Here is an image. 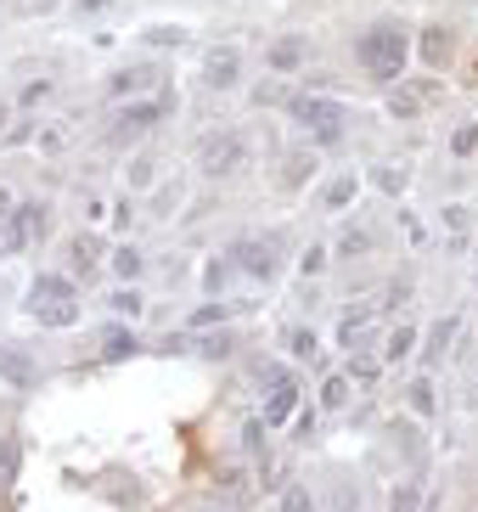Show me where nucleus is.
Wrapping results in <instances>:
<instances>
[{
  "label": "nucleus",
  "instance_id": "f257e3e1",
  "mask_svg": "<svg viewBox=\"0 0 478 512\" xmlns=\"http://www.w3.org/2000/svg\"><path fill=\"white\" fill-rule=\"evenodd\" d=\"M28 310H35L40 327H74L79 322V293L68 276H35L28 287Z\"/></svg>",
  "mask_w": 478,
  "mask_h": 512
},
{
  "label": "nucleus",
  "instance_id": "f03ea898",
  "mask_svg": "<svg viewBox=\"0 0 478 512\" xmlns=\"http://www.w3.org/2000/svg\"><path fill=\"white\" fill-rule=\"evenodd\" d=\"M405 28H394V23H377V28H366L361 35V68L371 74V79H400V68H405Z\"/></svg>",
  "mask_w": 478,
  "mask_h": 512
},
{
  "label": "nucleus",
  "instance_id": "7ed1b4c3",
  "mask_svg": "<svg viewBox=\"0 0 478 512\" xmlns=\"http://www.w3.org/2000/svg\"><path fill=\"white\" fill-rule=\"evenodd\" d=\"M293 118L304 124V130H315L321 141H338L343 124H349V108L327 102V96H293Z\"/></svg>",
  "mask_w": 478,
  "mask_h": 512
},
{
  "label": "nucleus",
  "instance_id": "20e7f679",
  "mask_svg": "<svg viewBox=\"0 0 478 512\" xmlns=\"http://www.w3.org/2000/svg\"><path fill=\"white\" fill-rule=\"evenodd\" d=\"M242 164H248V141H242L237 130H219V136H208V141L198 147V169L214 175V180H219V175H237Z\"/></svg>",
  "mask_w": 478,
  "mask_h": 512
},
{
  "label": "nucleus",
  "instance_id": "39448f33",
  "mask_svg": "<svg viewBox=\"0 0 478 512\" xmlns=\"http://www.w3.org/2000/svg\"><path fill=\"white\" fill-rule=\"evenodd\" d=\"M276 253H281V248H276L270 237H248V242H237V248L226 253V260H237V271L253 276V282H270V276H276Z\"/></svg>",
  "mask_w": 478,
  "mask_h": 512
},
{
  "label": "nucleus",
  "instance_id": "423d86ee",
  "mask_svg": "<svg viewBox=\"0 0 478 512\" xmlns=\"http://www.w3.org/2000/svg\"><path fill=\"white\" fill-rule=\"evenodd\" d=\"M265 383H270V405H265V428H276V423H287V417H293V405H299V389H293V377H287L281 366H270L265 372Z\"/></svg>",
  "mask_w": 478,
  "mask_h": 512
},
{
  "label": "nucleus",
  "instance_id": "0eeeda50",
  "mask_svg": "<svg viewBox=\"0 0 478 512\" xmlns=\"http://www.w3.org/2000/svg\"><path fill=\"white\" fill-rule=\"evenodd\" d=\"M6 237H12L17 248L40 242V237H46V209H40V203H17V209L6 214Z\"/></svg>",
  "mask_w": 478,
  "mask_h": 512
},
{
  "label": "nucleus",
  "instance_id": "6e6552de",
  "mask_svg": "<svg viewBox=\"0 0 478 512\" xmlns=\"http://www.w3.org/2000/svg\"><path fill=\"white\" fill-rule=\"evenodd\" d=\"M169 113V96H158V102H130L118 113V130H113V141H124V136H141L152 118H164Z\"/></svg>",
  "mask_w": 478,
  "mask_h": 512
},
{
  "label": "nucleus",
  "instance_id": "1a4fd4ad",
  "mask_svg": "<svg viewBox=\"0 0 478 512\" xmlns=\"http://www.w3.org/2000/svg\"><path fill=\"white\" fill-rule=\"evenodd\" d=\"M203 74H208V85H214V90H231V85H237V74H242V51H237V46H214V51H208V62H203Z\"/></svg>",
  "mask_w": 478,
  "mask_h": 512
},
{
  "label": "nucleus",
  "instance_id": "9d476101",
  "mask_svg": "<svg viewBox=\"0 0 478 512\" xmlns=\"http://www.w3.org/2000/svg\"><path fill=\"white\" fill-rule=\"evenodd\" d=\"M304 56H310V40H304V35H281V40L265 51V62H270V68H281V74L304 68Z\"/></svg>",
  "mask_w": 478,
  "mask_h": 512
},
{
  "label": "nucleus",
  "instance_id": "9b49d317",
  "mask_svg": "<svg viewBox=\"0 0 478 512\" xmlns=\"http://www.w3.org/2000/svg\"><path fill=\"white\" fill-rule=\"evenodd\" d=\"M0 377H12L17 389H28V383H35V361H28L23 349H12V343H0Z\"/></svg>",
  "mask_w": 478,
  "mask_h": 512
},
{
  "label": "nucleus",
  "instance_id": "f8f14e48",
  "mask_svg": "<svg viewBox=\"0 0 478 512\" xmlns=\"http://www.w3.org/2000/svg\"><path fill=\"white\" fill-rule=\"evenodd\" d=\"M136 333H124V327H107L102 333V361H124V355H136Z\"/></svg>",
  "mask_w": 478,
  "mask_h": 512
},
{
  "label": "nucleus",
  "instance_id": "ddd939ff",
  "mask_svg": "<svg viewBox=\"0 0 478 512\" xmlns=\"http://www.w3.org/2000/svg\"><path fill=\"white\" fill-rule=\"evenodd\" d=\"M456 327H462L456 315H444V322H439V327L428 333V361H444V355H451V343H456Z\"/></svg>",
  "mask_w": 478,
  "mask_h": 512
},
{
  "label": "nucleus",
  "instance_id": "4468645a",
  "mask_svg": "<svg viewBox=\"0 0 478 512\" xmlns=\"http://www.w3.org/2000/svg\"><path fill=\"white\" fill-rule=\"evenodd\" d=\"M355 191H361V175H355V169H343V175L327 186V209H349V203H355Z\"/></svg>",
  "mask_w": 478,
  "mask_h": 512
},
{
  "label": "nucleus",
  "instance_id": "2eb2a0df",
  "mask_svg": "<svg viewBox=\"0 0 478 512\" xmlns=\"http://www.w3.org/2000/svg\"><path fill=\"white\" fill-rule=\"evenodd\" d=\"M152 79H158L152 68H124V74H113V85H107V90H113V96H141Z\"/></svg>",
  "mask_w": 478,
  "mask_h": 512
},
{
  "label": "nucleus",
  "instance_id": "dca6fc26",
  "mask_svg": "<svg viewBox=\"0 0 478 512\" xmlns=\"http://www.w3.org/2000/svg\"><path fill=\"white\" fill-rule=\"evenodd\" d=\"M68 260H74V271H79V276H90V271H96V260H102V242H96V237H74Z\"/></svg>",
  "mask_w": 478,
  "mask_h": 512
},
{
  "label": "nucleus",
  "instance_id": "f3484780",
  "mask_svg": "<svg viewBox=\"0 0 478 512\" xmlns=\"http://www.w3.org/2000/svg\"><path fill=\"white\" fill-rule=\"evenodd\" d=\"M141 265H147V260H141V253H136L130 242L113 248V276H118V282H136V276H141Z\"/></svg>",
  "mask_w": 478,
  "mask_h": 512
},
{
  "label": "nucleus",
  "instance_id": "a211bd4d",
  "mask_svg": "<svg viewBox=\"0 0 478 512\" xmlns=\"http://www.w3.org/2000/svg\"><path fill=\"white\" fill-rule=\"evenodd\" d=\"M411 349H417V327H394L389 343H382V355H389V361H405Z\"/></svg>",
  "mask_w": 478,
  "mask_h": 512
},
{
  "label": "nucleus",
  "instance_id": "6ab92c4d",
  "mask_svg": "<svg viewBox=\"0 0 478 512\" xmlns=\"http://www.w3.org/2000/svg\"><path fill=\"white\" fill-rule=\"evenodd\" d=\"M422 56L433 62V68H444V62H451V35H439V28H428V35H422Z\"/></svg>",
  "mask_w": 478,
  "mask_h": 512
},
{
  "label": "nucleus",
  "instance_id": "aec40b11",
  "mask_svg": "<svg viewBox=\"0 0 478 512\" xmlns=\"http://www.w3.org/2000/svg\"><path fill=\"white\" fill-rule=\"evenodd\" d=\"M405 400H411V411H417V417H433V383H428V377H417V383H411V389H405Z\"/></svg>",
  "mask_w": 478,
  "mask_h": 512
},
{
  "label": "nucleus",
  "instance_id": "412c9836",
  "mask_svg": "<svg viewBox=\"0 0 478 512\" xmlns=\"http://www.w3.org/2000/svg\"><path fill=\"white\" fill-rule=\"evenodd\" d=\"M389 512H422V485H400L389 496Z\"/></svg>",
  "mask_w": 478,
  "mask_h": 512
},
{
  "label": "nucleus",
  "instance_id": "4be33fe9",
  "mask_svg": "<svg viewBox=\"0 0 478 512\" xmlns=\"http://www.w3.org/2000/svg\"><path fill=\"white\" fill-rule=\"evenodd\" d=\"M17 478V439H0V490H12Z\"/></svg>",
  "mask_w": 478,
  "mask_h": 512
},
{
  "label": "nucleus",
  "instance_id": "5701e85b",
  "mask_svg": "<svg viewBox=\"0 0 478 512\" xmlns=\"http://www.w3.org/2000/svg\"><path fill=\"white\" fill-rule=\"evenodd\" d=\"M281 512H315L310 485H287V490H281Z\"/></svg>",
  "mask_w": 478,
  "mask_h": 512
},
{
  "label": "nucleus",
  "instance_id": "b1692460",
  "mask_svg": "<svg viewBox=\"0 0 478 512\" xmlns=\"http://www.w3.org/2000/svg\"><path fill=\"white\" fill-rule=\"evenodd\" d=\"M321 405H327V411L349 405V377H327V389H321Z\"/></svg>",
  "mask_w": 478,
  "mask_h": 512
},
{
  "label": "nucleus",
  "instance_id": "393cba45",
  "mask_svg": "<svg viewBox=\"0 0 478 512\" xmlns=\"http://www.w3.org/2000/svg\"><path fill=\"white\" fill-rule=\"evenodd\" d=\"M107 304H113V315H141V293H136V287H118Z\"/></svg>",
  "mask_w": 478,
  "mask_h": 512
},
{
  "label": "nucleus",
  "instance_id": "a878e982",
  "mask_svg": "<svg viewBox=\"0 0 478 512\" xmlns=\"http://www.w3.org/2000/svg\"><path fill=\"white\" fill-rule=\"evenodd\" d=\"M287 349H293L299 361H315V333H304V327H293L287 333Z\"/></svg>",
  "mask_w": 478,
  "mask_h": 512
},
{
  "label": "nucleus",
  "instance_id": "bb28decb",
  "mask_svg": "<svg viewBox=\"0 0 478 512\" xmlns=\"http://www.w3.org/2000/svg\"><path fill=\"white\" fill-rule=\"evenodd\" d=\"M338 253H349V260H355V253H371V231H343Z\"/></svg>",
  "mask_w": 478,
  "mask_h": 512
},
{
  "label": "nucleus",
  "instance_id": "cd10ccee",
  "mask_svg": "<svg viewBox=\"0 0 478 512\" xmlns=\"http://www.w3.org/2000/svg\"><path fill=\"white\" fill-rule=\"evenodd\" d=\"M158 180V158H136L130 164V186H152Z\"/></svg>",
  "mask_w": 478,
  "mask_h": 512
},
{
  "label": "nucleus",
  "instance_id": "c85d7f7f",
  "mask_svg": "<svg viewBox=\"0 0 478 512\" xmlns=\"http://www.w3.org/2000/svg\"><path fill=\"white\" fill-rule=\"evenodd\" d=\"M389 113H394V118H417V96L394 90V96H389Z\"/></svg>",
  "mask_w": 478,
  "mask_h": 512
},
{
  "label": "nucleus",
  "instance_id": "c756f323",
  "mask_svg": "<svg viewBox=\"0 0 478 512\" xmlns=\"http://www.w3.org/2000/svg\"><path fill=\"white\" fill-rule=\"evenodd\" d=\"M226 310H231V304H203L198 315H191V327H208V322H226Z\"/></svg>",
  "mask_w": 478,
  "mask_h": 512
},
{
  "label": "nucleus",
  "instance_id": "7c9ffc66",
  "mask_svg": "<svg viewBox=\"0 0 478 512\" xmlns=\"http://www.w3.org/2000/svg\"><path fill=\"white\" fill-rule=\"evenodd\" d=\"M299 265H304V276H321V271H327V248H310Z\"/></svg>",
  "mask_w": 478,
  "mask_h": 512
},
{
  "label": "nucleus",
  "instance_id": "2f4dec72",
  "mask_svg": "<svg viewBox=\"0 0 478 512\" xmlns=\"http://www.w3.org/2000/svg\"><path fill=\"white\" fill-rule=\"evenodd\" d=\"M451 147H456V152H473V147H478V124H462V130L451 136Z\"/></svg>",
  "mask_w": 478,
  "mask_h": 512
},
{
  "label": "nucleus",
  "instance_id": "473e14b6",
  "mask_svg": "<svg viewBox=\"0 0 478 512\" xmlns=\"http://www.w3.org/2000/svg\"><path fill=\"white\" fill-rule=\"evenodd\" d=\"M304 169H315L310 158H287V186H299V180H304Z\"/></svg>",
  "mask_w": 478,
  "mask_h": 512
},
{
  "label": "nucleus",
  "instance_id": "72a5a7b5",
  "mask_svg": "<svg viewBox=\"0 0 478 512\" xmlns=\"http://www.w3.org/2000/svg\"><path fill=\"white\" fill-rule=\"evenodd\" d=\"M242 439H248V451H259V445H265V423H248Z\"/></svg>",
  "mask_w": 478,
  "mask_h": 512
},
{
  "label": "nucleus",
  "instance_id": "f704fd0d",
  "mask_svg": "<svg viewBox=\"0 0 478 512\" xmlns=\"http://www.w3.org/2000/svg\"><path fill=\"white\" fill-rule=\"evenodd\" d=\"M231 271H237V265H226V260H214V265H208V287H219V282H226Z\"/></svg>",
  "mask_w": 478,
  "mask_h": 512
},
{
  "label": "nucleus",
  "instance_id": "c9c22d12",
  "mask_svg": "<svg viewBox=\"0 0 478 512\" xmlns=\"http://www.w3.org/2000/svg\"><path fill=\"white\" fill-rule=\"evenodd\" d=\"M152 40H158V46H180L186 35H180V28H152Z\"/></svg>",
  "mask_w": 478,
  "mask_h": 512
},
{
  "label": "nucleus",
  "instance_id": "e433bc0d",
  "mask_svg": "<svg viewBox=\"0 0 478 512\" xmlns=\"http://www.w3.org/2000/svg\"><path fill=\"white\" fill-rule=\"evenodd\" d=\"M6 214H12V203H6V198H0V231H6Z\"/></svg>",
  "mask_w": 478,
  "mask_h": 512
},
{
  "label": "nucleus",
  "instance_id": "4c0bfd02",
  "mask_svg": "<svg viewBox=\"0 0 478 512\" xmlns=\"http://www.w3.org/2000/svg\"><path fill=\"white\" fill-rule=\"evenodd\" d=\"M79 6H85V12H96V6H107V0H79Z\"/></svg>",
  "mask_w": 478,
  "mask_h": 512
},
{
  "label": "nucleus",
  "instance_id": "58836bf2",
  "mask_svg": "<svg viewBox=\"0 0 478 512\" xmlns=\"http://www.w3.org/2000/svg\"><path fill=\"white\" fill-rule=\"evenodd\" d=\"M0 124H6V108H0Z\"/></svg>",
  "mask_w": 478,
  "mask_h": 512
},
{
  "label": "nucleus",
  "instance_id": "ea45409f",
  "mask_svg": "<svg viewBox=\"0 0 478 512\" xmlns=\"http://www.w3.org/2000/svg\"><path fill=\"white\" fill-rule=\"evenodd\" d=\"M40 6H51V0H40Z\"/></svg>",
  "mask_w": 478,
  "mask_h": 512
}]
</instances>
